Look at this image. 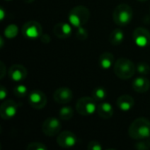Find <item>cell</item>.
I'll return each mask as SVG.
<instances>
[{"label": "cell", "instance_id": "4", "mask_svg": "<svg viewBox=\"0 0 150 150\" xmlns=\"http://www.w3.org/2000/svg\"><path fill=\"white\" fill-rule=\"evenodd\" d=\"M134 11L130 5L127 4H119L113 11L112 18L116 25L120 26L127 25L133 19Z\"/></svg>", "mask_w": 150, "mask_h": 150}, {"label": "cell", "instance_id": "15", "mask_svg": "<svg viewBox=\"0 0 150 150\" xmlns=\"http://www.w3.org/2000/svg\"><path fill=\"white\" fill-rule=\"evenodd\" d=\"M117 106L123 112H128L134 106V99L132 96L124 94L118 98L116 101Z\"/></svg>", "mask_w": 150, "mask_h": 150}, {"label": "cell", "instance_id": "31", "mask_svg": "<svg viewBox=\"0 0 150 150\" xmlns=\"http://www.w3.org/2000/svg\"><path fill=\"white\" fill-rule=\"evenodd\" d=\"M40 40H41V41L44 42V43H48V42L50 41V37H49L47 34H42V35L40 36Z\"/></svg>", "mask_w": 150, "mask_h": 150}, {"label": "cell", "instance_id": "26", "mask_svg": "<svg viewBox=\"0 0 150 150\" xmlns=\"http://www.w3.org/2000/svg\"><path fill=\"white\" fill-rule=\"evenodd\" d=\"M76 35L77 40H85L88 38L89 33H88L87 29L84 28L83 25V26L77 27V30L76 32Z\"/></svg>", "mask_w": 150, "mask_h": 150}, {"label": "cell", "instance_id": "9", "mask_svg": "<svg viewBox=\"0 0 150 150\" xmlns=\"http://www.w3.org/2000/svg\"><path fill=\"white\" fill-rule=\"evenodd\" d=\"M28 103L33 108L40 110L43 109L47 105V97L44 92L35 90L28 94Z\"/></svg>", "mask_w": 150, "mask_h": 150}, {"label": "cell", "instance_id": "13", "mask_svg": "<svg viewBox=\"0 0 150 150\" xmlns=\"http://www.w3.org/2000/svg\"><path fill=\"white\" fill-rule=\"evenodd\" d=\"M8 76L10 79L14 82H21L25 79L27 76V70L21 64H14L10 67L8 70Z\"/></svg>", "mask_w": 150, "mask_h": 150}, {"label": "cell", "instance_id": "27", "mask_svg": "<svg viewBox=\"0 0 150 150\" xmlns=\"http://www.w3.org/2000/svg\"><path fill=\"white\" fill-rule=\"evenodd\" d=\"M27 150H47V147L41 142H31L26 147Z\"/></svg>", "mask_w": 150, "mask_h": 150}, {"label": "cell", "instance_id": "7", "mask_svg": "<svg viewBox=\"0 0 150 150\" xmlns=\"http://www.w3.org/2000/svg\"><path fill=\"white\" fill-rule=\"evenodd\" d=\"M41 130L43 134L48 137L55 136L59 134L62 130V123L58 119L54 117L48 118L42 123Z\"/></svg>", "mask_w": 150, "mask_h": 150}, {"label": "cell", "instance_id": "33", "mask_svg": "<svg viewBox=\"0 0 150 150\" xmlns=\"http://www.w3.org/2000/svg\"><path fill=\"white\" fill-rule=\"evenodd\" d=\"M0 47H3V46H4V40H3V37H0Z\"/></svg>", "mask_w": 150, "mask_h": 150}, {"label": "cell", "instance_id": "28", "mask_svg": "<svg viewBox=\"0 0 150 150\" xmlns=\"http://www.w3.org/2000/svg\"><path fill=\"white\" fill-rule=\"evenodd\" d=\"M87 149L89 150H102L103 147L100 142L97 141H91L88 143Z\"/></svg>", "mask_w": 150, "mask_h": 150}, {"label": "cell", "instance_id": "32", "mask_svg": "<svg viewBox=\"0 0 150 150\" xmlns=\"http://www.w3.org/2000/svg\"><path fill=\"white\" fill-rule=\"evenodd\" d=\"M5 18V11L3 7L0 8V19L1 20H4Z\"/></svg>", "mask_w": 150, "mask_h": 150}, {"label": "cell", "instance_id": "14", "mask_svg": "<svg viewBox=\"0 0 150 150\" xmlns=\"http://www.w3.org/2000/svg\"><path fill=\"white\" fill-rule=\"evenodd\" d=\"M54 33L59 39H68L72 34V27L69 23L60 22L54 26Z\"/></svg>", "mask_w": 150, "mask_h": 150}, {"label": "cell", "instance_id": "6", "mask_svg": "<svg viewBox=\"0 0 150 150\" xmlns=\"http://www.w3.org/2000/svg\"><path fill=\"white\" fill-rule=\"evenodd\" d=\"M22 33L25 38L30 40L40 38V36L43 34L42 26L39 22L34 20L25 22L22 26Z\"/></svg>", "mask_w": 150, "mask_h": 150}, {"label": "cell", "instance_id": "29", "mask_svg": "<svg viewBox=\"0 0 150 150\" xmlns=\"http://www.w3.org/2000/svg\"><path fill=\"white\" fill-rule=\"evenodd\" d=\"M7 94H8L7 90L5 89L4 86L2 85L1 88H0V99H1V100H4L5 98L7 97Z\"/></svg>", "mask_w": 150, "mask_h": 150}, {"label": "cell", "instance_id": "3", "mask_svg": "<svg viewBox=\"0 0 150 150\" xmlns=\"http://www.w3.org/2000/svg\"><path fill=\"white\" fill-rule=\"evenodd\" d=\"M91 12L89 9L83 5H77L73 7L69 13V22L71 25L77 28L84 25L89 18Z\"/></svg>", "mask_w": 150, "mask_h": 150}, {"label": "cell", "instance_id": "19", "mask_svg": "<svg viewBox=\"0 0 150 150\" xmlns=\"http://www.w3.org/2000/svg\"><path fill=\"white\" fill-rule=\"evenodd\" d=\"M125 38V33L121 29H115L113 30L109 36V41L111 44H112L113 46H120Z\"/></svg>", "mask_w": 150, "mask_h": 150}, {"label": "cell", "instance_id": "22", "mask_svg": "<svg viewBox=\"0 0 150 150\" xmlns=\"http://www.w3.org/2000/svg\"><path fill=\"white\" fill-rule=\"evenodd\" d=\"M18 33V27L15 24H11L7 25L4 29V37L7 39H13Z\"/></svg>", "mask_w": 150, "mask_h": 150}, {"label": "cell", "instance_id": "25", "mask_svg": "<svg viewBox=\"0 0 150 150\" xmlns=\"http://www.w3.org/2000/svg\"><path fill=\"white\" fill-rule=\"evenodd\" d=\"M136 71L142 76H147L150 73V66L148 63L140 62L136 65Z\"/></svg>", "mask_w": 150, "mask_h": 150}, {"label": "cell", "instance_id": "30", "mask_svg": "<svg viewBox=\"0 0 150 150\" xmlns=\"http://www.w3.org/2000/svg\"><path fill=\"white\" fill-rule=\"evenodd\" d=\"M6 70H5V66L4 62H0V78H3L5 76Z\"/></svg>", "mask_w": 150, "mask_h": 150}, {"label": "cell", "instance_id": "11", "mask_svg": "<svg viewBox=\"0 0 150 150\" xmlns=\"http://www.w3.org/2000/svg\"><path fill=\"white\" fill-rule=\"evenodd\" d=\"M18 105L12 100H5L0 106V117L3 120H10L13 118L18 112Z\"/></svg>", "mask_w": 150, "mask_h": 150}, {"label": "cell", "instance_id": "34", "mask_svg": "<svg viewBox=\"0 0 150 150\" xmlns=\"http://www.w3.org/2000/svg\"><path fill=\"white\" fill-rule=\"evenodd\" d=\"M24 1H25V3H27V4H31V3H33L34 0H24Z\"/></svg>", "mask_w": 150, "mask_h": 150}, {"label": "cell", "instance_id": "35", "mask_svg": "<svg viewBox=\"0 0 150 150\" xmlns=\"http://www.w3.org/2000/svg\"><path fill=\"white\" fill-rule=\"evenodd\" d=\"M137 1H140V2H145V1H147V0H137Z\"/></svg>", "mask_w": 150, "mask_h": 150}, {"label": "cell", "instance_id": "20", "mask_svg": "<svg viewBox=\"0 0 150 150\" xmlns=\"http://www.w3.org/2000/svg\"><path fill=\"white\" fill-rule=\"evenodd\" d=\"M92 98L97 102H103L107 98V91L104 87H96L92 91Z\"/></svg>", "mask_w": 150, "mask_h": 150}, {"label": "cell", "instance_id": "17", "mask_svg": "<svg viewBox=\"0 0 150 150\" xmlns=\"http://www.w3.org/2000/svg\"><path fill=\"white\" fill-rule=\"evenodd\" d=\"M97 112L98 116L104 120H108L113 115V108L112 105L108 102H99L97 108Z\"/></svg>", "mask_w": 150, "mask_h": 150}, {"label": "cell", "instance_id": "8", "mask_svg": "<svg viewBox=\"0 0 150 150\" xmlns=\"http://www.w3.org/2000/svg\"><path fill=\"white\" fill-rule=\"evenodd\" d=\"M133 40L140 47H146L150 45L149 31L144 27H137L133 33Z\"/></svg>", "mask_w": 150, "mask_h": 150}, {"label": "cell", "instance_id": "16", "mask_svg": "<svg viewBox=\"0 0 150 150\" xmlns=\"http://www.w3.org/2000/svg\"><path fill=\"white\" fill-rule=\"evenodd\" d=\"M134 91L138 93H145L150 89L149 80L144 76H139L135 78L132 83Z\"/></svg>", "mask_w": 150, "mask_h": 150}, {"label": "cell", "instance_id": "23", "mask_svg": "<svg viewBox=\"0 0 150 150\" xmlns=\"http://www.w3.org/2000/svg\"><path fill=\"white\" fill-rule=\"evenodd\" d=\"M134 147L138 150H149L150 149V136L139 140Z\"/></svg>", "mask_w": 150, "mask_h": 150}, {"label": "cell", "instance_id": "1", "mask_svg": "<svg viewBox=\"0 0 150 150\" xmlns=\"http://www.w3.org/2000/svg\"><path fill=\"white\" fill-rule=\"evenodd\" d=\"M129 136L136 141L150 136V121L146 118H138L134 120L128 129Z\"/></svg>", "mask_w": 150, "mask_h": 150}, {"label": "cell", "instance_id": "18", "mask_svg": "<svg viewBox=\"0 0 150 150\" xmlns=\"http://www.w3.org/2000/svg\"><path fill=\"white\" fill-rule=\"evenodd\" d=\"M114 62V55L110 52H104L98 58V64L103 69H109L112 68Z\"/></svg>", "mask_w": 150, "mask_h": 150}, {"label": "cell", "instance_id": "12", "mask_svg": "<svg viewBox=\"0 0 150 150\" xmlns=\"http://www.w3.org/2000/svg\"><path fill=\"white\" fill-rule=\"evenodd\" d=\"M53 97L54 101L58 104H68L73 98V91L68 87H60L54 92Z\"/></svg>", "mask_w": 150, "mask_h": 150}, {"label": "cell", "instance_id": "2", "mask_svg": "<svg viewBox=\"0 0 150 150\" xmlns=\"http://www.w3.org/2000/svg\"><path fill=\"white\" fill-rule=\"evenodd\" d=\"M113 70L119 78L122 80H127L133 77L135 74L136 66L130 59L121 57L115 62Z\"/></svg>", "mask_w": 150, "mask_h": 150}, {"label": "cell", "instance_id": "5", "mask_svg": "<svg viewBox=\"0 0 150 150\" xmlns=\"http://www.w3.org/2000/svg\"><path fill=\"white\" fill-rule=\"evenodd\" d=\"M97 101L91 97H83L77 100L76 109L82 116H91L97 112Z\"/></svg>", "mask_w": 150, "mask_h": 150}, {"label": "cell", "instance_id": "24", "mask_svg": "<svg viewBox=\"0 0 150 150\" xmlns=\"http://www.w3.org/2000/svg\"><path fill=\"white\" fill-rule=\"evenodd\" d=\"M13 93L17 98H24L27 95L28 90L25 85L24 84H18L14 87L13 89Z\"/></svg>", "mask_w": 150, "mask_h": 150}, {"label": "cell", "instance_id": "36", "mask_svg": "<svg viewBox=\"0 0 150 150\" xmlns=\"http://www.w3.org/2000/svg\"><path fill=\"white\" fill-rule=\"evenodd\" d=\"M5 1H11V0H5Z\"/></svg>", "mask_w": 150, "mask_h": 150}, {"label": "cell", "instance_id": "21", "mask_svg": "<svg viewBox=\"0 0 150 150\" xmlns=\"http://www.w3.org/2000/svg\"><path fill=\"white\" fill-rule=\"evenodd\" d=\"M74 115V111L71 106H63L59 111V118L62 120H69Z\"/></svg>", "mask_w": 150, "mask_h": 150}, {"label": "cell", "instance_id": "10", "mask_svg": "<svg viewBox=\"0 0 150 150\" xmlns=\"http://www.w3.org/2000/svg\"><path fill=\"white\" fill-rule=\"evenodd\" d=\"M57 143L61 148L70 149L77 143V138L75 134L70 131H63L57 136Z\"/></svg>", "mask_w": 150, "mask_h": 150}]
</instances>
